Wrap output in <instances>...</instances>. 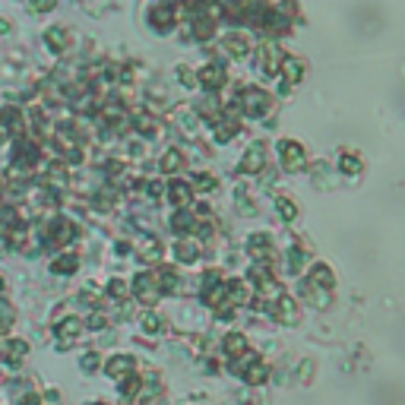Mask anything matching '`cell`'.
<instances>
[{"label": "cell", "instance_id": "44dd1931", "mask_svg": "<svg viewBox=\"0 0 405 405\" xmlns=\"http://www.w3.org/2000/svg\"><path fill=\"white\" fill-rule=\"evenodd\" d=\"M225 351L231 358H240V355H247V339L240 336V333H231V336L225 339Z\"/></svg>", "mask_w": 405, "mask_h": 405}, {"label": "cell", "instance_id": "9c48e42d", "mask_svg": "<svg viewBox=\"0 0 405 405\" xmlns=\"http://www.w3.org/2000/svg\"><path fill=\"white\" fill-rule=\"evenodd\" d=\"M307 285H316L320 291H330L333 289V269L330 266H323V263H316L314 269H310V275H307Z\"/></svg>", "mask_w": 405, "mask_h": 405}, {"label": "cell", "instance_id": "f546056e", "mask_svg": "<svg viewBox=\"0 0 405 405\" xmlns=\"http://www.w3.org/2000/svg\"><path fill=\"white\" fill-rule=\"evenodd\" d=\"M108 295L124 298V295H127V282H124V279H111V282H108Z\"/></svg>", "mask_w": 405, "mask_h": 405}, {"label": "cell", "instance_id": "484cf974", "mask_svg": "<svg viewBox=\"0 0 405 405\" xmlns=\"http://www.w3.org/2000/svg\"><path fill=\"white\" fill-rule=\"evenodd\" d=\"M339 165H342V171H345V174H358V171H361V158L351 155V152H345Z\"/></svg>", "mask_w": 405, "mask_h": 405}, {"label": "cell", "instance_id": "277c9868", "mask_svg": "<svg viewBox=\"0 0 405 405\" xmlns=\"http://www.w3.org/2000/svg\"><path fill=\"white\" fill-rule=\"evenodd\" d=\"M133 291L139 295V301L143 304H152L158 298V285H155V275L149 273H139L137 279H133Z\"/></svg>", "mask_w": 405, "mask_h": 405}, {"label": "cell", "instance_id": "83f0119b", "mask_svg": "<svg viewBox=\"0 0 405 405\" xmlns=\"http://www.w3.org/2000/svg\"><path fill=\"white\" fill-rule=\"evenodd\" d=\"M174 254H178L184 263H193V260H197V247H193V244H187V240H181L178 247H174Z\"/></svg>", "mask_w": 405, "mask_h": 405}, {"label": "cell", "instance_id": "ac0fdd59", "mask_svg": "<svg viewBox=\"0 0 405 405\" xmlns=\"http://www.w3.org/2000/svg\"><path fill=\"white\" fill-rule=\"evenodd\" d=\"M269 247H273V240H269V234H254V238L247 240V250L257 257V260L269 257Z\"/></svg>", "mask_w": 405, "mask_h": 405}, {"label": "cell", "instance_id": "2e32d148", "mask_svg": "<svg viewBox=\"0 0 405 405\" xmlns=\"http://www.w3.org/2000/svg\"><path fill=\"white\" fill-rule=\"evenodd\" d=\"M244 380H247L250 386L266 383V380H269V367H266V364H263V361H254V364H250V367H247V371H244Z\"/></svg>", "mask_w": 405, "mask_h": 405}, {"label": "cell", "instance_id": "e575fe53", "mask_svg": "<svg viewBox=\"0 0 405 405\" xmlns=\"http://www.w3.org/2000/svg\"><path fill=\"white\" fill-rule=\"evenodd\" d=\"M20 405H38V399H35V396H29V399H22Z\"/></svg>", "mask_w": 405, "mask_h": 405}, {"label": "cell", "instance_id": "d4e9b609", "mask_svg": "<svg viewBox=\"0 0 405 405\" xmlns=\"http://www.w3.org/2000/svg\"><path fill=\"white\" fill-rule=\"evenodd\" d=\"M143 330L146 333H162V330H165V320H162L158 314H146L143 316Z\"/></svg>", "mask_w": 405, "mask_h": 405}, {"label": "cell", "instance_id": "ffe728a7", "mask_svg": "<svg viewBox=\"0 0 405 405\" xmlns=\"http://www.w3.org/2000/svg\"><path fill=\"white\" fill-rule=\"evenodd\" d=\"M225 48L231 51V57H244L250 51V45H247V38H244V35H238V32H231L225 38Z\"/></svg>", "mask_w": 405, "mask_h": 405}, {"label": "cell", "instance_id": "1f68e13d", "mask_svg": "<svg viewBox=\"0 0 405 405\" xmlns=\"http://www.w3.org/2000/svg\"><path fill=\"white\" fill-rule=\"evenodd\" d=\"M178 76H181V83L190 89V86H197V79H193V70L190 67H178Z\"/></svg>", "mask_w": 405, "mask_h": 405}, {"label": "cell", "instance_id": "8fae6325", "mask_svg": "<svg viewBox=\"0 0 405 405\" xmlns=\"http://www.w3.org/2000/svg\"><path fill=\"white\" fill-rule=\"evenodd\" d=\"M130 367H133V358H127V355H117V358H111V361L105 364L108 377H117V380H124Z\"/></svg>", "mask_w": 405, "mask_h": 405}, {"label": "cell", "instance_id": "8992f818", "mask_svg": "<svg viewBox=\"0 0 405 405\" xmlns=\"http://www.w3.org/2000/svg\"><path fill=\"white\" fill-rule=\"evenodd\" d=\"M29 351V345L22 342V339H10V342L0 345V361L10 364V367H16V364L22 361V355Z\"/></svg>", "mask_w": 405, "mask_h": 405}, {"label": "cell", "instance_id": "ba28073f", "mask_svg": "<svg viewBox=\"0 0 405 405\" xmlns=\"http://www.w3.org/2000/svg\"><path fill=\"white\" fill-rule=\"evenodd\" d=\"M263 165H266V155H263V149H260V146H250L247 155L240 158V165H238V168H240L244 174H254V171H260Z\"/></svg>", "mask_w": 405, "mask_h": 405}, {"label": "cell", "instance_id": "5bb4252c", "mask_svg": "<svg viewBox=\"0 0 405 405\" xmlns=\"http://www.w3.org/2000/svg\"><path fill=\"white\" fill-rule=\"evenodd\" d=\"M171 16H174V7H168V3H158V7H152L149 10V20H155L158 22V32H165L168 26H171Z\"/></svg>", "mask_w": 405, "mask_h": 405}, {"label": "cell", "instance_id": "e0dca14e", "mask_svg": "<svg viewBox=\"0 0 405 405\" xmlns=\"http://www.w3.org/2000/svg\"><path fill=\"white\" fill-rule=\"evenodd\" d=\"M168 197L174 199V206L184 209L187 203H190V184H184V181H174L171 187H168Z\"/></svg>", "mask_w": 405, "mask_h": 405}, {"label": "cell", "instance_id": "9a60e30c", "mask_svg": "<svg viewBox=\"0 0 405 405\" xmlns=\"http://www.w3.org/2000/svg\"><path fill=\"white\" fill-rule=\"evenodd\" d=\"M282 76H285V83H298L304 76V63L298 57H285L282 61Z\"/></svg>", "mask_w": 405, "mask_h": 405}, {"label": "cell", "instance_id": "8d00e7d4", "mask_svg": "<svg viewBox=\"0 0 405 405\" xmlns=\"http://www.w3.org/2000/svg\"><path fill=\"white\" fill-rule=\"evenodd\" d=\"M0 289H3V279H0Z\"/></svg>", "mask_w": 405, "mask_h": 405}, {"label": "cell", "instance_id": "d6986e66", "mask_svg": "<svg viewBox=\"0 0 405 405\" xmlns=\"http://www.w3.org/2000/svg\"><path fill=\"white\" fill-rule=\"evenodd\" d=\"M76 266H79V257H76V254H67V257H57V260L51 263V273L67 275V273H76Z\"/></svg>", "mask_w": 405, "mask_h": 405}, {"label": "cell", "instance_id": "7a4b0ae2", "mask_svg": "<svg viewBox=\"0 0 405 405\" xmlns=\"http://www.w3.org/2000/svg\"><path fill=\"white\" fill-rule=\"evenodd\" d=\"M279 155H282V165L289 168V171H298V168H304V162H307L304 146L295 143V139H282V143H279Z\"/></svg>", "mask_w": 405, "mask_h": 405}, {"label": "cell", "instance_id": "5b68a950", "mask_svg": "<svg viewBox=\"0 0 405 405\" xmlns=\"http://www.w3.org/2000/svg\"><path fill=\"white\" fill-rule=\"evenodd\" d=\"M273 316L279 323H285V326H295L298 323V304L291 301V298H275V307H273Z\"/></svg>", "mask_w": 405, "mask_h": 405}, {"label": "cell", "instance_id": "7c38bea8", "mask_svg": "<svg viewBox=\"0 0 405 405\" xmlns=\"http://www.w3.org/2000/svg\"><path fill=\"white\" fill-rule=\"evenodd\" d=\"M158 254H162V244L155 238H149V234H139V257L146 263H152V260H158Z\"/></svg>", "mask_w": 405, "mask_h": 405}, {"label": "cell", "instance_id": "6da1fadb", "mask_svg": "<svg viewBox=\"0 0 405 405\" xmlns=\"http://www.w3.org/2000/svg\"><path fill=\"white\" fill-rule=\"evenodd\" d=\"M269 95L263 89H244V95H240V108H244V114L247 117H263L269 111Z\"/></svg>", "mask_w": 405, "mask_h": 405}, {"label": "cell", "instance_id": "836d02e7", "mask_svg": "<svg viewBox=\"0 0 405 405\" xmlns=\"http://www.w3.org/2000/svg\"><path fill=\"white\" fill-rule=\"evenodd\" d=\"M193 184H197L199 190H213V187H215V181L209 178V174H197V181H193Z\"/></svg>", "mask_w": 405, "mask_h": 405}, {"label": "cell", "instance_id": "3957f363", "mask_svg": "<svg viewBox=\"0 0 405 405\" xmlns=\"http://www.w3.org/2000/svg\"><path fill=\"white\" fill-rule=\"evenodd\" d=\"M57 349H67L70 342H73L79 333H83V320H76V316H67V320L57 323Z\"/></svg>", "mask_w": 405, "mask_h": 405}, {"label": "cell", "instance_id": "cb8c5ba5", "mask_svg": "<svg viewBox=\"0 0 405 405\" xmlns=\"http://www.w3.org/2000/svg\"><path fill=\"white\" fill-rule=\"evenodd\" d=\"M234 133H238V127H234L231 121H219V124H215V139H219V143H228Z\"/></svg>", "mask_w": 405, "mask_h": 405}, {"label": "cell", "instance_id": "d6a6232c", "mask_svg": "<svg viewBox=\"0 0 405 405\" xmlns=\"http://www.w3.org/2000/svg\"><path fill=\"white\" fill-rule=\"evenodd\" d=\"M79 364H83V371H95V367H98V355H95V351H89V355H83V361H79Z\"/></svg>", "mask_w": 405, "mask_h": 405}, {"label": "cell", "instance_id": "4dcf8cb0", "mask_svg": "<svg viewBox=\"0 0 405 405\" xmlns=\"http://www.w3.org/2000/svg\"><path fill=\"white\" fill-rule=\"evenodd\" d=\"M137 390H139V380L137 377H124V380H121V392H124V396H133Z\"/></svg>", "mask_w": 405, "mask_h": 405}, {"label": "cell", "instance_id": "603a6c76", "mask_svg": "<svg viewBox=\"0 0 405 405\" xmlns=\"http://www.w3.org/2000/svg\"><path fill=\"white\" fill-rule=\"evenodd\" d=\"M171 225H174V231L187 234V231H190V228H197V219H193V215H190V213H184V209H181V213H174Z\"/></svg>", "mask_w": 405, "mask_h": 405}, {"label": "cell", "instance_id": "7402d4cb", "mask_svg": "<svg viewBox=\"0 0 405 405\" xmlns=\"http://www.w3.org/2000/svg\"><path fill=\"white\" fill-rule=\"evenodd\" d=\"M133 124H137V130L139 133H143V137H155V117H149V111H139V114H137V121H133Z\"/></svg>", "mask_w": 405, "mask_h": 405}, {"label": "cell", "instance_id": "74e56055", "mask_svg": "<svg viewBox=\"0 0 405 405\" xmlns=\"http://www.w3.org/2000/svg\"><path fill=\"white\" fill-rule=\"evenodd\" d=\"M0 187H3V181H0Z\"/></svg>", "mask_w": 405, "mask_h": 405}, {"label": "cell", "instance_id": "d590c367", "mask_svg": "<svg viewBox=\"0 0 405 405\" xmlns=\"http://www.w3.org/2000/svg\"><path fill=\"white\" fill-rule=\"evenodd\" d=\"M7 29H10V22H7V20H0V35L7 32Z\"/></svg>", "mask_w": 405, "mask_h": 405}, {"label": "cell", "instance_id": "4316f807", "mask_svg": "<svg viewBox=\"0 0 405 405\" xmlns=\"http://www.w3.org/2000/svg\"><path fill=\"white\" fill-rule=\"evenodd\" d=\"M181 162H184V158H181V152H178V149H171L165 158H162V171H178Z\"/></svg>", "mask_w": 405, "mask_h": 405}, {"label": "cell", "instance_id": "4fadbf2b", "mask_svg": "<svg viewBox=\"0 0 405 405\" xmlns=\"http://www.w3.org/2000/svg\"><path fill=\"white\" fill-rule=\"evenodd\" d=\"M45 42H48L51 48L57 51V54H61V51H67L70 32H67V29H61V26H54V29H48V32H45Z\"/></svg>", "mask_w": 405, "mask_h": 405}, {"label": "cell", "instance_id": "52a82bcc", "mask_svg": "<svg viewBox=\"0 0 405 405\" xmlns=\"http://www.w3.org/2000/svg\"><path fill=\"white\" fill-rule=\"evenodd\" d=\"M199 83L206 86V89H219L225 83V67L222 63H206V67L199 70Z\"/></svg>", "mask_w": 405, "mask_h": 405}, {"label": "cell", "instance_id": "30bf717a", "mask_svg": "<svg viewBox=\"0 0 405 405\" xmlns=\"http://www.w3.org/2000/svg\"><path fill=\"white\" fill-rule=\"evenodd\" d=\"M257 63H260L263 73H275V70H279V51H275L273 45H263V48L257 51Z\"/></svg>", "mask_w": 405, "mask_h": 405}, {"label": "cell", "instance_id": "f1b7e54d", "mask_svg": "<svg viewBox=\"0 0 405 405\" xmlns=\"http://www.w3.org/2000/svg\"><path fill=\"white\" fill-rule=\"evenodd\" d=\"M275 209L282 213V219H285V222H291L298 215V206L291 203V199H279V203H275Z\"/></svg>", "mask_w": 405, "mask_h": 405}]
</instances>
